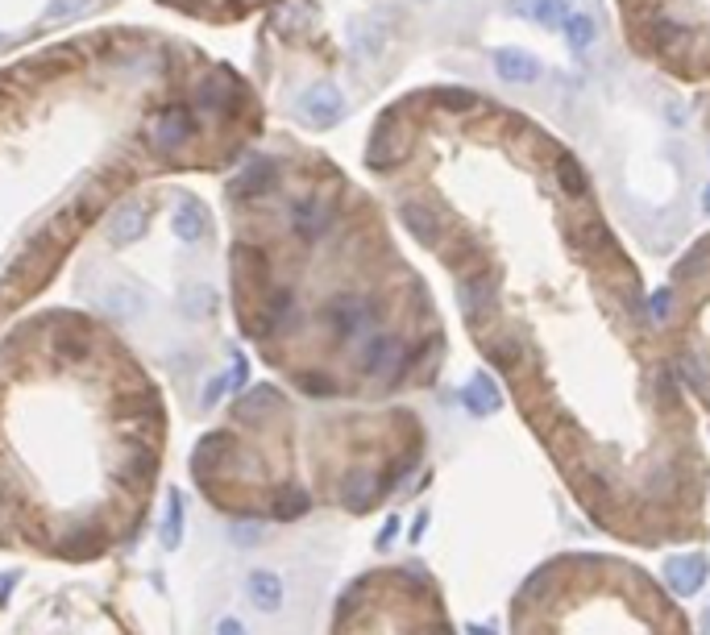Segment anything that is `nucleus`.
Listing matches in <instances>:
<instances>
[{
	"mask_svg": "<svg viewBox=\"0 0 710 635\" xmlns=\"http://www.w3.org/2000/svg\"><path fill=\"white\" fill-rule=\"evenodd\" d=\"M195 138V113L187 104H166L146 121V146L154 154H179Z\"/></svg>",
	"mask_w": 710,
	"mask_h": 635,
	"instance_id": "5",
	"label": "nucleus"
},
{
	"mask_svg": "<svg viewBox=\"0 0 710 635\" xmlns=\"http://www.w3.org/2000/svg\"><path fill=\"white\" fill-rule=\"evenodd\" d=\"M295 312H299V299H295V287H270L267 299H262V316L250 324V332L254 337H275L279 329H287L295 320Z\"/></svg>",
	"mask_w": 710,
	"mask_h": 635,
	"instance_id": "9",
	"label": "nucleus"
},
{
	"mask_svg": "<svg viewBox=\"0 0 710 635\" xmlns=\"http://www.w3.org/2000/svg\"><path fill=\"white\" fill-rule=\"evenodd\" d=\"M702 631L710 635V607H706V615H702Z\"/></svg>",
	"mask_w": 710,
	"mask_h": 635,
	"instance_id": "36",
	"label": "nucleus"
},
{
	"mask_svg": "<svg viewBox=\"0 0 710 635\" xmlns=\"http://www.w3.org/2000/svg\"><path fill=\"white\" fill-rule=\"evenodd\" d=\"M395 532H399V520H387V528L379 532V548H387L395 540Z\"/></svg>",
	"mask_w": 710,
	"mask_h": 635,
	"instance_id": "32",
	"label": "nucleus"
},
{
	"mask_svg": "<svg viewBox=\"0 0 710 635\" xmlns=\"http://www.w3.org/2000/svg\"><path fill=\"white\" fill-rule=\"evenodd\" d=\"M267 407H283V394L275 391V386H254V391H245L233 411H237L242 419H258Z\"/></svg>",
	"mask_w": 710,
	"mask_h": 635,
	"instance_id": "21",
	"label": "nucleus"
},
{
	"mask_svg": "<svg viewBox=\"0 0 710 635\" xmlns=\"http://www.w3.org/2000/svg\"><path fill=\"white\" fill-rule=\"evenodd\" d=\"M366 166L449 270L474 349L586 523L632 548L702 544L706 441L578 150L515 104L436 83L374 121Z\"/></svg>",
	"mask_w": 710,
	"mask_h": 635,
	"instance_id": "1",
	"label": "nucleus"
},
{
	"mask_svg": "<svg viewBox=\"0 0 710 635\" xmlns=\"http://www.w3.org/2000/svg\"><path fill=\"white\" fill-rule=\"evenodd\" d=\"M225 457H228V433H208L195 445V453H191V470L200 473V478H212Z\"/></svg>",
	"mask_w": 710,
	"mask_h": 635,
	"instance_id": "19",
	"label": "nucleus"
},
{
	"mask_svg": "<svg viewBox=\"0 0 710 635\" xmlns=\"http://www.w3.org/2000/svg\"><path fill=\"white\" fill-rule=\"evenodd\" d=\"M208 229H212V220H208V208H203L200 200H191V195H183V200L175 203V212H171V233H175L179 242H203L208 237Z\"/></svg>",
	"mask_w": 710,
	"mask_h": 635,
	"instance_id": "14",
	"label": "nucleus"
},
{
	"mask_svg": "<svg viewBox=\"0 0 710 635\" xmlns=\"http://www.w3.org/2000/svg\"><path fill=\"white\" fill-rule=\"evenodd\" d=\"M0 42H4V38H0Z\"/></svg>",
	"mask_w": 710,
	"mask_h": 635,
	"instance_id": "38",
	"label": "nucleus"
},
{
	"mask_svg": "<svg viewBox=\"0 0 710 635\" xmlns=\"http://www.w3.org/2000/svg\"><path fill=\"white\" fill-rule=\"evenodd\" d=\"M698 125H702V146L710 158V83H702V96H698Z\"/></svg>",
	"mask_w": 710,
	"mask_h": 635,
	"instance_id": "28",
	"label": "nucleus"
},
{
	"mask_svg": "<svg viewBox=\"0 0 710 635\" xmlns=\"http://www.w3.org/2000/svg\"><path fill=\"white\" fill-rule=\"evenodd\" d=\"M245 598H250V607L262 610V615H279L283 598H287L283 577L279 573H270V569H254L250 577H245Z\"/></svg>",
	"mask_w": 710,
	"mask_h": 635,
	"instance_id": "15",
	"label": "nucleus"
},
{
	"mask_svg": "<svg viewBox=\"0 0 710 635\" xmlns=\"http://www.w3.org/2000/svg\"><path fill=\"white\" fill-rule=\"evenodd\" d=\"M146 291L141 287H133V282H125V279H113V282H104L100 291H96V307L100 312H108V316H121V320H129V316H141L146 312Z\"/></svg>",
	"mask_w": 710,
	"mask_h": 635,
	"instance_id": "10",
	"label": "nucleus"
},
{
	"mask_svg": "<svg viewBox=\"0 0 710 635\" xmlns=\"http://www.w3.org/2000/svg\"><path fill=\"white\" fill-rule=\"evenodd\" d=\"M96 548H104V536L96 528H79V532L63 536V552H71V557H92Z\"/></svg>",
	"mask_w": 710,
	"mask_h": 635,
	"instance_id": "24",
	"label": "nucleus"
},
{
	"mask_svg": "<svg viewBox=\"0 0 710 635\" xmlns=\"http://www.w3.org/2000/svg\"><path fill=\"white\" fill-rule=\"evenodd\" d=\"M262 536H267L262 523H233V528H228V540H233L237 548H258L262 544Z\"/></svg>",
	"mask_w": 710,
	"mask_h": 635,
	"instance_id": "25",
	"label": "nucleus"
},
{
	"mask_svg": "<svg viewBox=\"0 0 710 635\" xmlns=\"http://www.w3.org/2000/svg\"><path fill=\"white\" fill-rule=\"evenodd\" d=\"M212 635H250L245 631V623L242 619H233V615H220V619H216V631Z\"/></svg>",
	"mask_w": 710,
	"mask_h": 635,
	"instance_id": "29",
	"label": "nucleus"
},
{
	"mask_svg": "<svg viewBox=\"0 0 710 635\" xmlns=\"http://www.w3.org/2000/svg\"><path fill=\"white\" fill-rule=\"evenodd\" d=\"M242 4H254V0H242Z\"/></svg>",
	"mask_w": 710,
	"mask_h": 635,
	"instance_id": "37",
	"label": "nucleus"
},
{
	"mask_svg": "<svg viewBox=\"0 0 710 635\" xmlns=\"http://www.w3.org/2000/svg\"><path fill=\"white\" fill-rule=\"evenodd\" d=\"M511 635H694L682 598L615 552L573 548L540 560L507 607Z\"/></svg>",
	"mask_w": 710,
	"mask_h": 635,
	"instance_id": "2",
	"label": "nucleus"
},
{
	"mask_svg": "<svg viewBox=\"0 0 710 635\" xmlns=\"http://www.w3.org/2000/svg\"><path fill=\"white\" fill-rule=\"evenodd\" d=\"M299 108H304V121L316 129H329L337 116H341V91L332 88L329 79H320L299 96Z\"/></svg>",
	"mask_w": 710,
	"mask_h": 635,
	"instance_id": "11",
	"label": "nucleus"
},
{
	"mask_svg": "<svg viewBox=\"0 0 710 635\" xmlns=\"http://www.w3.org/2000/svg\"><path fill=\"white\" fill-rule=\"evenodd\" d=\"M299 391L312 394V399H332V394L341 391V382L332 378V374H324V369H304L299 374Z\"/></svg>",
	"mask_w": 710,
	"mask_h": 635,
	"instance_id": "23",
	"label": "nucleus"
},
{
	"mask_svg": "<svg viewBox=\"0 0 710 635\" xmlns=\"http://www.w3.org/2000/svg\"><path fill=\"white\" fill-rule=\"evenodd\" d=\"M71 63H76L71 54H46V59L34 63V71H63V67H71Z\"/></svg>",
	"mask_w": 710,
	"mask_h": 635,
	"instance_id": "30",
	"label": "nucleus"
},
{
	"mask_svg": "<svg viewBox=\"0 0 710 635\" xmlns=\"http://www.w3.org/2000/svg\"><path fill=\"white\" fill-rule=\"evenodd\" d=\"M307 511H312V498H307L304 486H295V482L275 486V495H270V515H275L279 523L304 520Z\"/></svg>",
	"mask_w": 710,
	"mask_h": 635,
	"instance_id": "16",
	"label": "nucleus"
},
{
	"mask_svg": "<svg viewBox=\"0 0 710 635\" xmlns=\"http://www.w3.org/2000/svg\"><path fill=\"white\" fill-rule=\"evenodd\" d=\"M270 26H275V34H283V38H299V34L312 26V4H307V0H283L279 9L270 13Z\"/></svg>",
	"mask_w": 710,
	"mask_h": 635,
	"instance_id": "18",
	"label": "nucleus"
},
{
	"mask_svg": "<svg viewBox=\"0 0 710 635\" xmlns=\"http://www.w3.org/2000/svg\"><path fill=\"white\" fill-rule=\"evenodd\" d=\"M279 187V163L275 158H267V154H258V158H250V163L233 175V183H228V195L233 200H267L270 191Z\"/></svg>",
	"mask_w": 710,
	"mask_h": 635,
	"instance_id": "8",
	"label": "nucleus"
},
{
	"mask_svg": "<svg viewBox=\"0 0 710 635\" xmlns=\"http://www.w3.org/2000/svg\"><path fill=\"white\" fill-rule=\"evenodd\" d=\"M88 4L92 0H51V4H46V17H51V21H63V17L84 13Z\"/></svg>",
	"mask_w": 710,
	"mask_h": 635,
	"instance_id": "27",
	"label": "nucleus"
},
{
	"mask_svg": "<svg viewBox=\"0 0 710 635\" xmlns=\"http://www.w3.org/2000/svg\"><path fill=\"white\" fill-rule=\"evenodd\" d=\"M146 208H141L138 200H125L116 203L113 212H108V220H104V237H108V245H133L146 233Z\"/></svg>",
	"mask_w": 710,
	"mask_h": 635,
	"instance_id": "12",
	"label": "nucleus"
},
{
	"mask_svg": "<svg viewBox=\"0 0 710 635\" xmlns=\"http://www.w3.org/2000/svg\"><path fill=\"white\" fill-rule=\"evenodd\" d=\"M424 528H428V515H419V520L411 523V540H419V536H424Z\"/></svg>",
	"mask_w": 710,
	"mask_h": 635,
	"instance_id": "34",
	"label": "nucleus"
},
{
	"mask_svg": "<svg viewBox=\"0 0 710 635\" xmlns=\"http://www.w3.org/2000/svg\"><path fill=\"white\" fill-rule=\"evenodd\" d=\"M13 585H17V573H0V602L13 594Z\"/></svg>",
	"mask_w": 710,
	"mask_h": 635,
	"instance_id": "33",
	"label": "nucleus"
},
{
	"mask_svg": "<svg viewBox=\"0 0 710 635\" xmlns=\"http://www.w3.org/2000/svg\"><path fill=\"white\" fill-rule=\"evenodd\" d=\"M648 307L677 382L710 416V229L682 250Z\"/></svg>",
	"mask_w": 710,
	"mask_h": 635,
	"instance_id": "3",
	"label": "nucleus"
},
{
	"mask_svg": "<svg viewBox=\"0 0 710 635\" xmlns=\"http://www.w3.org/2000/svg\"><path fill=\"white\" fill-rule=\"evenodd\" d=\"M660 577H665V585H669L677 598H694L710 577V560H706V552H698V548L673 552V557H665V565H660Z\"/></svg>",
	"mask_w": 710,
	"mask_h": 635,
	"instance_id": "7",
	"label": "nucleus"
},
{
	"mask_svg": "<svg viewBox=\"0 0 710 635\" xmlns=\"http://www.w3.org/2000/svg\"><path fill=\"white\" fill-rule=\"evenodd\" d=\"M225 391H228V378H225V374H216V378L208 382V386H203V407H212Z\"/></svg>",
	"mask_w": 710,
	"mask_h": 635,
	"instance_id": "31",
	"label": "nucleus"
},
{
	"mask_svg": "<svg viewBox=\"0 0 710 635\" xmlns=\"http://www.w3.org/2000/svg\"><path fill=\"white\" fill-rule=\"evenodd\" d=\"M163 544L166 548H179L183 544V495H179L175 486L166 490V515H163Z\"/></svg>",
	"mask_w": 710,
	"mask_h": 635,
	"instance_id": "22",
	"label": "nucleus"
},
{
	"mask_svg": "<svg viewBox=\"0 0 710 635\" xmlns=\"http://www.w3.org/2000/svg\"><path fill=\"white\" fill-rule=\"evenodd\" d=\"M233 96H245V88L237 83V79L208 75V79L195 83L191 104H195V113H228V108H233Z\"/></svg>",
	"mask_w": 710,
	"mask_h": 635,
	"instance_id": "13",
	"label": "nucleus"
},
{
	"mask_svg": "<svg viewBox=\"0 0 710 635\" xmlns=\"http://www.w3.org/2000/svg\"><path fill=\"white\" fill-rule=\"evenodd\" d=\"M466 399L478 407V411H483V407H486V411H491V407H499V391H495V386H491L486 378H483V382H474V386L466 391Z\"/></svg>",
	"mask_w": 710,
	"mask_h": 635,
	"instance_id": "26",
	"label": "nucleus"
},
{
	"mask_svg": "<svg viewBox=\"0 0 710 635\" xmlns=\"http://www.w3.org/2000/svg\"><path fill=\"white\" fill-rule=\"evenodd\" d=\"M228 262H233V279H242V282H267V274H270V258L262 254L258 245L237 242L233 254H228Z\"/></svg>",
	"mask_w": 710,
	"mask_h": 635,
	"instance_id": "17",
	"label": "nucleus"
},
{
	"mask_svg": "<svg viewBox=\"0 0 710 635\" xmlns=\"http://www.w3.org/2000/svg\"><path fill=\"white\" fill-rule=\"evenodd\" d=\"M179 312L187 320L208 316V312H216V291L208 282H187V287L179 291Z\"/></svg>",
	"mask_w": 710,
	"mask_h": 635,
	"instance_id": "20",
	"label": "nucleus"
},
{
	"mask_svg": "<svg viewBox=\"0 0 710 635\" xmlns=\"http://www.w3.org/2000/svg\"><path fill=\"white\" fill-rule=\"evenodd\" d=\"M337 220H341V212H337V203H332L324 191H307V195H299V200L291 203V233L307 245L324 242V237L337 229Z\"/></svg>",
	"mask_w": 710,
	"mask_h": 635,
	"instance_id": "6",
	"label": "nucleus"
},
{
	"mask_svg": "<svg viewBox=\"0 0 710 635\" xmlns=\"http://www.w3.org/2000/svg\"><path fill=\"white\" fill-rule=\"evenodd\" d=\"M627 54L673 83H710V0H615Z\"/></svg>",
	"mask_w": 710,
	"mask_h": 635,
	"instance_id": "4",
	"label": "nucleus"
},
{
	"mask_svg": "<svg viewBox=\"0 0 710 635\" xmlns=\"http://www.w3.org/2000/svg\"><path fill=\"white\" fill-rule=\"evenodd\" d=\"M466 631H469V635H495V631H491V627H478V623H469Z\"/></svg>",
	"mask_w": 710,
	"mask_h": 635,
	"instance_id": "35",
	"label": "nucleus"
}]
</instances>
